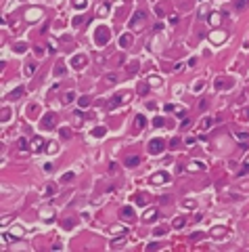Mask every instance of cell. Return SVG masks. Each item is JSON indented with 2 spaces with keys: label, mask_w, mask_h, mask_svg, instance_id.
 Masks as SVG:
<instances>
[{
  "label": "cell",
  "mask_w": 249,
  "mask_h": 252,
  "mask_svg": "<svg viewBox=\"0 0 249 252\" xmlns=\"http://www.w3.org/2000/svg\"><path fill=\"white\" fill-rule=\"evenodd\" d=\"M86 63H88V59L84 57V55H76V57H71V67H77V70H80V67H84Z\"/></svg>",
  "instance_id": "52a82bcc"
},
{
  "label": "cell",
  "mask_w": 249,
  "mask_h": 252,
  "mask_svg": "<svg viewBox=\"0 0 249 252\" xmlns=\"http://www.w3.org/2000/svg\"><path fill=\"white\" fill-rule=\"evenodd\" d=\"M193 88H195V90H197V93H199V90L203 88V82H201V80H199V82H195V86H193Z\"/></svg>",
  "instance_id": "f907efd6"
},
{
  "label": "cell",
  "mask_w": 249,
  "mask_h": 252,
  "mask_svg": "<svg viewBox=\"0 0 249 252\" xmlns=\"http://www.w3.org/2000/svg\"><path fill=\"white\" fill-rule=\"evenodd\" d=\"M178 145H180V137H174V139L170 141V147H172V149H176Z\"/></svg>",
  "instance_id": "74e56055"
},
{
  "label": "cell",
  "mask_w": 249,
  "mask_h": 252,
  "mask_svg": "<svg viewBox=\"0 0 249 252\" xmlns=\"http://www.w3.org/2000/svg\"><path fill=\"white\" fill-rule=\"evenodd\" d=\"M230 84H232V82H228V80H222V78L216 80V88H228Z\"/></svg>",
  "instance_id": "d4e9b609"
},
{
  "label": "cell",
  "mask_w": 249,
  "mask_h": 252,
  "mask_svg": "<svg viewBox=\"0 0 249 252\" xmlns=\"http://www.w3.org/2000/svg\"><path fill=\"white\" fill-rule=\"evenodd\" d=\"M109 38H111V36H109V30H107V27H96V32H94V42L98 44V46H105V44L109 42Z\"/></svg>",
  "instance_id": "7a4b0ae2"
},
{
  "label": "cell",
  "mask_w": 249,
  "mask_h": 252,
  "mask_svg": "<svg viewBox=\"0 0 249 252\" xmlns=\"http://www.w3.org/2000/svg\"><path fill=\"white\" fill-rule=\"evenodd\" d=\"M247 172H249V166L245 164V166H243V168H241V170H239V174H241V176H243V174H247Z\"/></svg>",
  "instance_id": "816d5d0a"
},
{
  "label": "cell",
  "mask_w": 249,
  "mask_h": 252,
  "mask_svg": "<svg viewBox=\"0 0 249 252\" xmlns=\"http://www.w3.org/2000/svg\"><path fill=\"white\" fill-rule=\"evenodd\" d=\"M36 70H38V65H36L34 61H27V63H25V74H27V76H34Z\"/></svg>",
  "instance_id": "5bb4252c"
},
{
  "label": "cell",
  "mask_w": 249,
  "mask_h": 252,
  "mask_svg": "<svg viewBox=\"0 0 249 252\" xmlns=\"http://www.w3.org/2000/svg\"><path fill=\"white\" fill-rule=\"evenodd\" d=\"M27 51V44L25 42H17L15 44V53H25Z\"/></svg>",
  "instance_id": "f1b7e54d"
},
{
  "label": "cell",
  "mask_w": 249,
  "mask_h": 252,
  "mask_svg": "<svg viewBox=\"0 0 249 252\" xmlns=\"http://www.w3.org/2000/svg\"><path fill=\"white\" fill-rule=\"evenodd\" d=\"M63 71H65V67H63V63H57V65H55V74H57V76H63Z\"/></svg>",
  "instance_id": "4dcf8cb0"
},
{
  "label": "cell",
  "mask_w": 249,
  "mask_h": 252,
  "mask_svg": "<svg viewBox=\"0 0 249 252\" xmlns=\"http://www.w3.org/2000/svg\"><path fill=\"white\" fill-rule=\"evenodd\" d=\"M96 15H98V17H107V15H109V2H103V4L96 9Z\"/></svg>",
  "instance_id": "30bf717a"
},
{
  "label": "cell",
  "mask_w": 249,
  "mask_h": 252,
  "mask_svg": "<svg viewBox=\"0 0 249 252\" xmlns=\"http://www.w3.org/2000/svg\"><path fill=\"white\" fill-rule=\"evenodd\" d=\"M157 248H159V244H157V242H153V244L146 246V250H157Z\"/></svg>",
  "instance_id": "c3c4849f"
},
{
  "label": "cell",
  "mask_w": 249,
  "mask_h": 252,
  "mask_svg": "<svg viewBox=\"0 0 249 252\" xmlns=\"http://www.w3.org/2000/svg\"><path fill=\"white\" fill-rule=\"evenodd\" d=\"M155 217H157V208H149V210L145 212V217H142V218H145L146 223H153Z\"/></svg>",
  "instance_id": "9c48e42d"
},
{
  "label": "cell",
  "mask_w": 249,
  "mask_h": 252,
  "mask_svg": "<svg viewBox=\"0 0 249 252\" xmlns=\"http://www.w3.org/2000/svg\"><path fill=\"white\" fill-rule=\"evenodd\" d=\"M165 231H168V227H165V225H161V227H155L153 235H157V237H161V235L165 233Z\"/></svg>",
  "instance_id": "83f0119b"
},
{
  "label": "cell",
  "mask_w": 249,
  "mask_h": 252,
  "mask_svg": "<svg viewBox=\"0 0 249 252\" xmlns=\"http://www.w3.org/2000/svg\"><path fill=\"white\" fill-rule=\"evenodd\" d=\"M42 55H44V48H42V46H38V48H36V57H42Z\"/></svg>",
  "instance_id": "f5cc1de1"
},
{
  "label": "cell",
  "mask_w": 249,
  "mask_h": 252,
  "mask_svg": "<svg viewBox=\"0 0 249 252\" xmlns=\"http://www.w3.org/2000/svg\"><path fill=\"white\" fill-rule=\"evenodd\" d=\"M105 80H107L109 84H113V82H117V76H115V74H107V76H105Z\"/></svg>",
  "instance_id": "f35d334b"
},
{
  "label": "cell",
  "mask_w": 249,
  "mask_h": 252,
  "mask_svg": "<svg viewBox=\"0 0 249 252\" xmlns=\"http://www.w3.org/2000/svg\"><path fill=\"white\" fill-rule=\"evenodd\" d=\"M71 4H73V7H76V9H86L88 7V0H73V2H71Z\"/></svg>",
  "instance_id": "603a6c76"
},
{
  "label": "cell",
  "mask_w": 249,
  "mask_h": 252,
  "mask_svg": "<svg viewBox=\"0 0 249 252\" xmlns=\"http://www.w3.org/2000/svg\"><path fill=\"white\" fill-rule=\"evenodd\" d=\"M249 7V0H237V2H234V9L237 11H245Z\"/></svg>",
  "instance_id": "ffe728a7"
},
{
  "label": "cell",
  "mask_w": 249,
  "mask_h": 252,
  "mask_svg": "<svg viewBox=\"0 0 249 252\" xmlns=\"http://www.w3.org/2000/svg\"><path fill=\"white\" fill-rule=\"evenodd\" d=\"M145 21H146L145 11H136V13H134V17L130 19V27H132V32H138V30H142Z\"/></svg>",
  "instance_id": "6da1fadb"
},
{
  "label": "cell",
  "mask_w": 249,
  "mask_h": 252,
  "mask_svg": "<svg viewBox=\"0 0 249 252\" xmlns=\"http://www.w3.org/2000/svg\"><path fill=\"white\" fill-rule=\"evenodd\" d=\"M145 124H146V118L138 113V116H136V128H145Z\"/></svg>",
  "instance_id": "484cf974"
},
{
  "label": "cell",
  "mask_w": 249,
  "mask_h": 252,
  "mask_svg": "<svg viewBox=\"0 0 249 252\" xmlns=\"http://www.w3.org/2000/svg\"><path fill=\"white\" fill-rule=\"evenodd\" d=\"M124 244H126V233L121 235L120 240H113V242H111V248H121Z\"/></svg>",
  "instance_id": "44dd1931"
},
{
  "label": "cell",
  "mask_w": 249,
  "mask_h": 252,
  "mask_svg": "<svg viewBox=\"0 0 249 252\" xmlns=\"http://www.w3.org/2000/svg\"><path fill=\"white\" fill-rule=\"evenodd\" d=\"M42 147H44V139H42V137H34V139H32V143H29V149L38 153Z\"/></svg>",
  "instance_id": "ba28073f"
},
{
  "label": "cell",
  "mask_w": 249,
  "mask_h": 252,
  "mask_svg": "<svg viewBox=\"0 0 249 252\" xmlns=\"http://www.w3.org/2000/svg\"><path fill=\"white\" fill-rule=\"evenodd\" d=\"M212 233H214V235H222V233H226V227H218V229H214Z\"/></svg>",
  "instance_id": "60d3db41"
},
{
  "label": "cell",
  "mask_w": 249,
  "mask_h": 252,
  "mask_svg": "<svg viewBox=\"0 0 249 252\" xmlns=\"http://www.w3.org/2000/svg\"><path fill=\"white\" fill-rule=\"evenodd\" d=\"M184 225H186V218H184V217L174 218V223H172V227H174V229H182Z\"/></svg>",
  "instance_id": "e0dca14e"
},
{
  "label": "cell",
  "mask_w": 249,
  "mask_h": 252,
  "mask_svg": "<svg viewBox=\"0 0 249 252\" xmlns=\"http://www.w3.org/2000/svg\"><path fill=\"white\" fill-rule=\"evenodd\" d=\"M73 118H76V120H82V118H84V113H82V109H77V112H73Z\"/></svg>",
  "instance_id": "bcb514c9"
},
{
  "label": "cell",
  "mask_w": 249,
  "mask_h": 252,
  "mask_svg": "<svg viewBox=\"0 0 249 252\" xmlns=\"http://www.w3.org/2000/svg\"><path fill=\"white\" fill-rule=\"evenodd\" d=\"M138 164H140V158H138V156H128V158H126V166H128V168L138 166Z\"/></svg>",
  "instance_id": "4fadbf2b"
},
{
  "label": "cell",
  "mask_w": 249,
  "mask_h": 252,
  "mask_svg": "<svg viewBox=\"0 0 249 252\" xmlns=\"http://www.w3.org/2000/svg\"><path fill=\"white\" fill-rule=\"evenodd\" d=\"M214 122H216V120H212V118H205V120L201 122V128H209V126H212Z\"/></svg>",
  "instance_id": "d6a6232c"
},
{
  "label": "cell",
  "mask_w": 249,
  "mask_h": 252,
  "mask_svg": "<svg viewBox=\"0 0 249 252\" xmlns=\"http://www.w3.org/2000/svg\"><path fill=\"white\" fill-rule=\"evenodd\" d=\"M146 90H149V86H146L145 82H142V84H138V93H140V95H146Z\"/></svg>",
  "instance_id": "ab89813d"
},
{
  "label": "cell",
  "mask_w": 249,
  "mask_h": 252,
  "mask_svg": "<svg viewBox=\"0 0 249 252\" xmlns=\"http://www.w3.org/2000/svg\"><path fill=\"white\" fill-rule=\"evenodd\" d=\"M153 124L157 126V128H159V126H163L165 122H163V118H155V120H153Z\"/></svg>",
  "instance_id": "f6af8a7d"
},
{
  "label": "cell",
  "mask_w": 249,
  "mask_h": 252,
  "mask_svg": "<svg viewBox=\"0 0 249 252\" xmlns=\"http://www.w3.org/2000/svg\"><path fill=\"white\" fill-rule=\"evenodd\" d=\"M71 179H73V172H65L63 176H61V183H69Z\"/></svg>",
  "instance_id": "e575fe53"
},
{
  "label": "cell",
  "mask_w": 249,
  "mask_h": 252,
  "mask_svg": "<svg viewBox=\"0 0 249 252\" xmlns=\"http://www.w3.org/2000/svg\"><path fill=\"white\" fill-rule=\"evenodd\" d=\"M21 97H23V88L19 86V88H15V90L9 95V99H11V101H15V99H21Z\"/></svg>",
  "instance_id": "ac0fdd59"
},
{
  "label": "cell",
  "mask_w": 249,
  "mask_h": 252,
  "mask_svg": "<svg viewBox=\"0 0 249 252\" xmlns=\"http://www.w3.org/2000/svg\"><path fill=\"white\" fill-rule=\"evenodd\" d=\"M155 13H157L159 17H163V15H165V13H163V9H161V7H155Z\"/></svg>",
  "instance_id": "11a10c76"
},
{
  "label": "cell",
  "mask_w": 249,
  "mask_h": 252,
  "mask_svg": "<svg viewBox=\"0 0 249 252\" xmlns=\"http://www.w3.org/2000/svg\"><path fill=\"white\" fill-rule=\"evenodd\" d=\"M46 151H48V153H57V143H48V145H46Z\"/></svg>",
  "instance_id": "1f68e13d"
},
{
  "label": "cell",
  "mask_w": 249,
  "mask_h": 252,
  "mask_svg": "<svg viewBox=\"0 0 249 252\" xmlns=\"http://www.w3.org/2000/svg\"><path fill=\"white\" fill-rule=\"evenodd\" d=\"M73 99H76V93H73V90H67V93H65V97H63V103L67 105V103H71Z\"/></svg>",
  "instance_id": "7402d4cb"
},
{
  "label": "cell",
  "mask_w": 249,
  "mask_h": 252,
  "mask_svg": "<svg viewBox=\"0 0 249 252\" xmlns=\"http://www.w3.org/2000/svg\"><path fill=\"white\" fill-rule=\"evenodd\" d=\"M170 181V174L168 172H155L151 179H149V183L151 185H161V183H168Z\"/></svg>",
  "instance_id": "5b68a950"
},
{
  "label": "cell",
  "mask_w": 249,
  "mask_h": 252,
  "mask_svg": "<svg viewBox=\"0 0 249 252\" xmlns=\"http://www.w3.org/2000/svg\"><path fill=\"white\" fill-rule=\"evenodd\" d=\"M207 21H209L212 25H220V21H222V17H220V13H212V15L207 17Z\"/></svg>",
  "instance_id": "2e32d148"
},
{
  "label": "cell",
  "mask_w": 249,
  "mask_h": 252,
  "mask_svg": "<svg viewBox=\"0 0 249 252\" xmlns=\"http://www.w3.org/2000/svg\"><path fill=\"white\" fill-rule=\"evenodd\" d=\"M9 116H11V109H9V107H2V122L9 120Z\"/></svg>",
  "instance_id": "8d00e7d4"
},
{
  "label": "cell",
  "mask_w": 249,
  "mask_h": 252,
  "mask_svg": "<svg viewBox=\"0 0 249 252\" xmlns=\"http://www.w3.org/2000/svg\"><path fill=\"white\" fill-rule=\"evenodd\" d=\"M149 82H151L153 86H159V84H161V80H159V78H155V76H153V78H149Z\"/></svg>",
  "instance_id": "7bdbcfd3"
},
{
  "label": "cell",
  "mask_w": 249,
  "mask_h": 252,
  "mask_svg": "<svg viewBox=\"0 0 249 252\" xmlns=\"http://www.w3.org/2000/svg\"><path fill=\"white\" fill-rule=\"evenodd\" d=\"M44 170L46 172H52V164H44Z\"/></svg>",
  "instance_id": "9f6ffc18"
},
{
  "label": "cell",
  "mask_w": 249,
  "mask_h": 252,
  "mask_svg": "<svg viewBox=\"0 0 249 252\" xmlns=\"http://www.w3.org/2000/svg\"><path fill=\"white\" fill-rule=\"evenodd\" d=\"M189 170H190V172H197V170H205V164H203V162H197V160H195V162H190V164H189Z\"/></svg>",
  "instance_id": "8fae6325"
},
{
  "label": "cell",
  "mask_w": 249,
  "mask_h": 252,
  "mask_svg": "<svg viewBox=\"0 0 249 252\" xmlns=\"http://www.w3.org/2000/svg\"><path fill=\"white\" fill-rule=\"evenodd\" d=\"M73 223H76V221H63V229H71Z\"/></svg>",
  "instance_id": "b9f144b4"
},
{
  "label": "cell",
  "mask_w": 249,
  "mask_h": 252,
  "mask_svg": "<svg viewBox=\"0 0 249 252\" xmlns=\"http://www.w3.org/2000/svg\"><path fill=\"white\" fill-rule=\"evenodd\" d=\"M105 132H107V128H105V126H96L94 131H92V137L101 139V137H105Z\"/></svg>",
  "instance_id": "d6986e66"
},
{
  "label": "cell",
  "mask_w": 249,
  "mask_h": 252,
  "mask_svg": "<svg viewBox=\"0 0 249 252\" xmlns=\"http://www.w3.org/2000/svg\"><path fill=\"white\" fill-rule=\"evenodd\" d=\"M38 15H40V11H27V13H25L27 21H36V19H38Z\"/></svg>",
  "instance_id": "cb8c5ba5"
},
{
  "label": "cell",
  "mask_w": 249,
  "mask_h": 252,
  "mask_svg": "<svg viewBox=\"0 0 249 252\" xmlns=\"http://www.w3.org/2000/svg\"><path fill=\"white\" fill-rule=\"evenodd\" d=\"M115 168H117V164H115V162H111V164H109V170H111V172H115Z\"/></svg>",
  "instance_id": "6f0895ef"
},
{
  "label": "cell",
  "mask_w": 249,
  "mask_h": 252,
  "mask_svg": "<svg viewBox=\"0 0 249 252\" xmlns=\"http://www.w3.org/2000/svg\"><path fill=\"white\" fill-rule=\"evenodd\" d=\"M245 164H247V166H249V158H247V160H245Z\"/></svg>",
  "instance_id": "680465c9"
},
{
  "label": "cell",
  "mask_w": 249,
  "mask_h": 252,
  "mask_svg": "<svg viewBox=\"0 0 249 252\" xmlns=\"http://www.w3.org/2000/svg\"><path fill=\"white\" fill-rule=\"evenodd\" d=\"M59 132H61V137H63V139H69V137H71V131H69V128H65V126H63Z\"/></svg>",
  "instance_id": "836d02e7"
},
{
  "label": "cell",
  "mask_w": 249,
  "mask_h": 252,
  "mask_svg": "<svg viewBox=\"0 0 249 252\" xmlns=\"http://www.w3.org/2000/svg\"><path fill=\"white\" fill-rule=\"evenodd\" d=\"M128 71H130V74H136V71H138V63H132V65L128 67Z\"/></svg>",
  "instance_id": "ee69618b"
},
{
  "label": "cell",
  "mask_w": 249,
  "mask_h": 252,
  "mask_svg": "<svg viewBox=\"0 0 249 252\" xmlns=\"http://www.w3.org/2000/svg\"><path fill=\"white\" fill-rule=\"evenodd\" d=\"M40 126L42 128H55L57 126V116L55 113H46L42 120H40Z\"/></svg>",
  "instance_id": "277c9868"
},
{
  "label": "cell",
  "mask_w": 249,
  "mask_h": 252,
  "mask_svg": "<svg viewBox=\"0 0 249 252\" xmlns=\"http://www.w3.org/2000/svg\"><path fill=\"white\" fill-rule=\"evenodd\" d=\"M17 147H19V149H23V151H25V149L29 147V145H27V141H25V139H19V141H17Z\"/></svg>",
  "instance_id": "d590c367"
},
{
  "label": "cell",
  "mask_w": 249,
  "mask_h": 252,
  "mask_svg": "<svg viewBox=\"0 0 249 252\" xmlns=\"http://www.w3.org/2000/svg\"><path fill=\"white\" fill-rule=\"evenodd\" d=\"M109 231H111V233H126V229H124L121 225H111V227H109Z\"/></svg>",
  "instance_id": "4316f807"
},
{
  "label": "cell",
  "mask_w": 249,
  "mask_h": 252,
  "mask_svg": "<svg viewBox=\"0 0 249 252\" xmlns=\"http://www.w3.org/2000/svg\"><path fill=\"white\" fill-rule=\"evenodd\" d=\"M239 118H241V120H245V122L249 120V107H245V109H241V112H239Z\"/></svg>",
  "instance_id": "f546056e"
},
{
  "label": "cell",
  "mask_w": 249,
  "mask_h": 252,
  "mask_svg": "<svg viewBox=\"0 0 249 252\" xmlns=\"http://www.w3.org/2000/svg\"><path fill=\"white\" fill-rule=\"evenodd\" d=\"M189 124H190V120H189V118H184V120L180 122V128H186V126H189Z\"/></svg>",
  "instance_id": "681fc988"
},
{
  "label": "cell",
  "mask_w": 249,
  "mask_h": 252,
  "mask_svg": "<svg viewBox=\"0 0 249 252\" xmlns=\"http://www.w3.org/2000/svg\"><path fill=\"white\" fill-rule=\"evenodd\" d=\"M163 149H165V141L163 139L155 137V139L149 141V151H151V153H161Z\"/></svg>",
  "instance_id": "3957f363"
},
{
  "label": "cell",
  "mask_w": 249,
  "mask_h": 252,
  "mask_svg": "<svg viewBox=\"0 0 249 252\" xmlns=\"http://www.w3.org/2000/svg\"><path fill=\"white\" fill-rule=\"evenodd\" d=\"M136 204H140V206H145V195H136Z\"/></svg>",
  "instance_id": "7dc6e473"
},
{
  "label": "cell",
  "mask_w": 249,
  "mask_h": 252,
  "mask_svg": "<svg viewBox=\"0 0 249 252\" xmlns=\"http://www.w3.org/2000/svg\"><path fill=\"white\" fill-rule=\"evenodd\" d=\"M245 97H249V90H247V93H245Z\"/></svg>",
  "instance_id": "91938a15"
},
{
  "label": "cell",
  "mask_w": 249,
  "mask_h": 252,
  "mask_svg": "<svg viewBox=\"0 0 249 252\" xmlns=\"http://www.w3.org/2000/svg\"><path fill=\"white\" fill-rule=\"evenodd\" d=\"M237 137H239L241 141H245V139H249V135H247V132H239V135H237Z\"/></svg>",
  "instance_id": "db71d44e"
},
{
  "label": "cell",
  "mask_w": 249,
  "mask_h": 252,
  "mask_svg": "<svg viewBox=\"0 0 249 252\" xmlns=\"http://www.w3.org/2000/svg\"><path fill=\"white\" fill-rule=\"evenodd\" d=\"M120 217L126 221V223H132L134 218H136V214H134V210L130 208V206H124V208L120 210Z\"/></svg>",
  "instance_id": "8992f818"
},
{
  "label": "cell",
  "mask_w": 249,
  "mask_h": 252,
  "mask_svg": "<svg viewBox=\"0 0 249 252\" xmlns=\"http://www.w3.org/2000/svg\"><path fill=\"white\" fill-rule=\"evenodd\" d=\"M77 105H80V109H86L88 105H90V97H88V95H82L80 99H77Z\"/></svg>",
  "instance_id": "9a60e30c"
},
{
  "label": "cell",
  "mask_w": 249,
  "mask_h": 252,
  "mask_svg": "<svg viewBox=\"0 0 249 252\" xmlns=\"http://www.w3.org/2000/svg\"><path fill=\"white\" fill-rule=\"evenodd\" d=\"M130 44H132V36H130V34H124V36L120 38V46H121V48H128Z\"/></svg>",
  "instance_id": "7c38bea8"
}]
</instances>
